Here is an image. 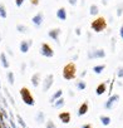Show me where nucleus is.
<instances>
[{
    "mask_svg": "<svg viewBox=\"0 0 123 128\" xmlns=\"http://www.w3.org/2000/svg\"><path fill=\"white\" fill-rule=\"evenodd\" d=\"M0 16H2L3 19H5L8 15H6V12H5V6L3 4H0Z\"/></svg>",
    "mask_w": 123,
    "mask_h": 128,
    "instance_id": "nucleus-24",
    "label": "nucleus"
},
{
    "mask_svg": "<svg viewBox=\"0 0 123 128\" xmlns=\"http://www.w3.org/2000/svg\"><path fill=\"white\" fill-rule=\"evenodd\" d=\"M87 112H88V103L84 102V103L79 107V109H78V116H84Z\"/></svg>",
    "mask_w": 123,
    "mask_h": 128,
    "instance_id": "nucleus-15",
    "label": "nucleus"
},
{
    "mask_svg": "<svg viewBox=\"0 0 123 128\" xmlns=\"http://www.w3.org/2000/svg\"><path fill=\"white\" fill-rule=\"evenodd\" d=\"M119 35H120V38L123 39V25L120 26V29H119Z\"/></svg>",
    "mask_w": 123,
    "mask_h": 128,
    "instance_id": "nucleus-35",
    "label": "nucleus"
},
{
    "mask_svg": "<svg viewBox=\"0 0 123 128\" xmlns=\"http://www.w3.org/2000/svg\"><path fill=\"white\" fill-rule=\"evenodd\" d=\"M10 128H12V127H10Z\"/></svg>",
    "mask_w": 123,
    "mask_h": 128,
    "instance_id": "nucleus-44",
    "label": "nucleus"
},
{
    "mask_svg": "<svg viewBox=\"0 0 123 128\" xmlns=\"http://www.w3.org/2000/svg\"><path fill=\"white\" fill-rule=\"evenodd\" d=\"M118 99H119V96H118V94L110 96V97L108 98V100L106 102L104 108H106V109H112V108H113V104H114L116 102H118Z\"/></svg>",
    "mask_w": 123,
    "mask_h": 128,
    "instance_id": "nucleus-7",
    "label": "nucleus"
},
{
    "mask_svg": "<svg viewBox=\"0 0 123 128\" xmlns=\"http://www.w3.org/2000/svg\"><path fill=\"white\" fill-rule=\"evenodd\" d=\"M16 29H18V32H20V33H25V32H26V26L20 25V24L16 25Z\"/></svg>",
    "mask_w": 123,
    "mask_h": 128,
    "instance_id": "nucleus-28",
    "label": "nucleus"
},
{
    "mask_svg": "<svg viewBox=\"0 0 123 128\" xmlns=\"http://www.w3.org/2000/svg\"><path fill=\"white\" fill-rule=\"evenodd\" d=\"M20 96H22V99H23V102L25 103V104H28V106H34V98H33V96H32V93L29 92V89L28 88H22L20 89Z\"/></svg>",
    "mask_w": 123,
    "mask_h": 128,
    "instance_id": "nucleus-2",
    "label": "nucleus"
},
{
    "mask_svg": "<svg viewBox=\"0 0 123 128\" xmlns=\"http://www.w3.org/2000/svg\"><path fill=\"white\" fill-rule=\"evenodd\" d=\"M86 87H87V84H86V82H83V80H79V82L77 83V89H78V90H84Z\"/></svg>",
    "mask_w": 123,
    "mask_h": 128,
    "instance_id": "nucleus-21",
    "label": "nucleus"
},
{
    "mask_svg": "<svg viewBox=\"0 0 123 128\" xmlns=\"http://www.w3.org/2000/svg\"><path fill=\"white\" fill-rule=\"evenodd\" d=\"M117 77H118V78H123V67L118 68V70H117Z\"/></svg>",
    "mask_w": 123,
    "mask_h": 128,
    "instance_id": "nucleus-30",
    "label": "nucleus"
},
{
    "mask_svg": "<svg viewBox=\"0 0 123 128\" xmlns=\"http://www.w3.org/2000/svg\"><path fill=\"white\" fill-rule=\"evenodd\" d=\"M56 16L59 20H66L67 19V13H66V9L64 8H60L56 10Z\"/></svg>",
    "mask_w": 123,
    "mask_h": 128,
    "instance_id": "nucleus-12",
    "label": "nucleus"
},
{
    "mask_svg": "<svg viewBox=\"0 0 123 128\" xmlns=\"http://www.w3.org/2000/svg\"><path fill=\"white\" fill-rule=\"evenodd\" d=\"M16 120H18V123L20 124V127H22V128H26V124H25L24 119H23L20 116H16Z\"/></svg>",
    "mask_w": 123,
    "mask_h": 128,
    "instance_id": "nucleus-25",
    "label": "nucleus"
},
{
    "mask_svg": "<svg viewBox=\"0 0 123 128\" xmlns=\"http://www.w3.org/2000/svg\"><path fill=\"white\" fill-rule=\"evenodd\" d=\"M23 3H24V0H15V4H16L18 8H20L23 5Z\"/></svg>",
    "mask_w": 123,
    "mask_h": 128,
    "instance_id": "nucleus-31",
    "label": "nucleus"
},
{
    "mask_svg": "<svg viewBox=\"0 0 123 128\" xmlns=\"http://www.w3.org/2000/svg\"><path fill=\"white\" fill-rule=\"evenodd\" d=\"M32 22H33V24H34V25H36V26L42 25V23H43V14H42V13H38L36 15H34V16H33Z\"/></svg>",
    "mask_w": 123,
    "mask_h": 128,
    "instance_id": "nucleus-10",
    "label": "nucleus"
},
{
    "mask_svg": "<svg viewBox=\"0 0 123 128\" xmlns=\"http://www.w3.org/2000/svg\"><path fill=\"white\" fill-rule=\"evenodd\" d=\"M77 2H78V0H68V3H69L70 5H76Z\"/></svg>",
    "mask_w": 123,
    "mask_h": 128,
    "instance_id": "nucleus-33",
    "label": "nucleus"
},
{
    "mask_svg": "<svg viewBox=\"0 0 123 128\" xmlns=\"http://www.w3.org/2000/svg\"><path fill=\"white\" fill-rule=\"evenodd\" d=\"M59 119L63 122V123H69L70 122V113L69 112H62L60 114H59Z\"/></svg>",
    "mask_w": 123,
    "mask_h": 128,
    "instance_id": "nucleus-9",
    "label": "nucleus"
},
{
    "mask_svg": "<svg viewBox=\"0 0 123 128\" xmlns=\"http://www.w3.org/2000/svg\"><path fill=\"white\" fill-rule=\"evenodd\" d=\"M59 34H60V29H59V28L53 29V30H49V33H48V35H49L53 40H55L56 43H59Z\"/></svg>",
    "mask_w": 123,
    "mask_h": 128,
    "instance_id": "nucleus-8",
    "label": "nucleus"
},
{
    "mask_svg": "<svg viewBox=\"0 0 123 128\" xmlns=\"http://www.w3.org/2000/svg\"><path fill=\"white\" fill-rule=\"evenodd\" d=\"M122 13H123V6H120V8H118V12H117V15H118V16H120V15H122Z\"/></svg>",
    "mask_w": 123,
    "mask_h": 128,
    "instance_id": "nucleus-32",
    "label": "nucleus"
},
{
    "mask_svg": "<svg viewBox=\"0 0 123 128\" xmlns=\"http://www.w3.org/2000/svg\"><path fill=\"white\" fill-rule=\"evenodd\" d=\"M32 2H33V4H34V5H36V4H38V0H32Z\"/></svg>",
    "mask_w": 123,
    "mask_h": 128,
    "instance_id": "nucleus-39",
    "label": "nucleus"
},
{
    "mask_svg": "<svg viewBox=\"0 0 123 128\" xmlns=\"http://www.w3.org/2000/svg\"><path fill=\"white\" fill-rule=\"evenodd\" d=\"M103 4H104V5L107 4V0H103Z\"/></svg>",
    "mask_w": 123,
    "mask_h": 128,
    "instance_id": "nucleus-40",
    "label": "nucleus"
},
{
    "mask_svg": "<svg viewBox=\"0 0 123 128\" xmlns=\"http://www.w3.org/2000/svg\"><path fill=\"white\" fill-rule=\"evenodd\" d=\"M104 92H106V83H100V84L97 87L96 93H97V96H102Z\"/></svg>",
    "mask_w": 123,
    "mask_h": 128,
    "instance_id": "nucleus-17",
    "label": "nucleus"
},
{
    "mask_svg": "<svg viewBox=\"0 0 123 128\" xmlns=\"http://www.w3.org/2000/svg\"><path fill=\"white\" fill-rule=\"evenodd\" d=\"M99 119H100V122H102L103 126H109V124H110V118L107 117V116H100Z\"/></svg>",
    "mask_w": 123,
    "mask_h": 128,
    "instance_id": "nucleus-20",
    "label": "nucleus"
},
{
    "mask_svg": "<svg viewBox=\"0 0 123 128\" xmlns=\"http://www.w3.org/2000/svg\"><path fill=\"white\" fill-rule=\"evenodd\" d=\"M36 122H38L39 124L44 122V113H43V112H38V113H36Z\"/></svg>",
    "mask_w": 123,
    "mask_h": 128,
    "instance_id": "nucleus-22",
    "label": "nucleus"
},
{
    "mask_svg": "<svg viewBox=\"0 0 123 128\" xmlns=\"http://www.w3.org/2000/svg\"><path fill=\"white\" fill-rule=\"evenodd\" d=\"M46 128H56L55 123L50 119V120H46Z\"/></svg>",
    "mask_w": 123,
    "mask_h": 128,
    "instance_id": "nucleus-29",
    "label": "nucleus"
},
{
    "mask_svg": "<svg viewBox=\"0 0 123 128\" xmlns=\"http://www.w3.org/2000/svg\"><path fill=\"white\" fill-rule=\"evenodd\" d=\"M104 68H106L104 64H102V66H96V67H93V72H94L96 74H100V73L104 70Z\"/></svg>",
    "mask_w": 123,
    "mask_h": 128,
    "instance_id": "nucleus-19",
    "label": "nucleus"
},
{
    "mask_svg": "<svg viewBox=\"0 0 123 128\" xmlns=\"http://www.w3.org/2000/svg\"><path fill=\"white\" fill-rule=\"evenodd\" d=\"M64 103H66V102H64V99L60 97L58 100H55V102H54V107H55L56 109H59V108H62V107L64 106Z\"/></svg>",
    "mask_w": 123,
    "mask_h": 128,
    "instance_id": "nucleus-18",
    "label": "nucleus"
},
{
    "mask_svg": "<svg viewBox=\"0 0 123 128\" xmlns=\"http://www.w3.org/2000/svg\"><path fill=\"white\" fill-rule=\"evenodd\" d=\"M4 116H3V113L0 112V128H6V126H5V122H4Z\"/></svg>",
    "mask_w": 123,
    "mask_h": 128,
    "instance_id": "nucleus-27",
    "label": "nucleus"
},
{
    "mask_svg": "<svg viewBox=\"0 0 123 128\" xmlns=\"http://www.w3.org/2000/svg\"><path fill=\"white\" fill-rule=\"evenodd\" d=\"M26 128H28V127H26Z\"/></svg>",
    "mask_w": 123,
    "mask_h": 128,
    "instance_id": "nucleus-43",
    "label": "nucleus"
},
{
    "mask_svg": "<svg viewBox=\"0 0 123 128\" xmlns=\"http://www.w3.org/2000/svg\"><path fill=\"white\" fill-rule=\"evenodd\" d=\"M39 83H40V73H35L32 77V84H33V87L36 88L39 86Z\"/></svg>",
    "mask_w": 123,
    "mask_h": 128,
    "instance_id": "nucleus-14",
    "label": "nucleus"
},
{
    "mask_svg": "<svg viewBox=\"0 0 123 128\" xmlns=\"http://www.w3.org/2000/svg\"><path fill=\"white\" fill-rule=\"evenodd\" d=\"M63 77L67 80H70L76 77V66L73 63H69L63 68Z\"/></svg>",
    "mask_w": 123,
    "mask_h": 128,
    "instance_id": "nucleus-1",
    "label": "nucleus"
},
{
    "mask_svg": "<svg viewBox=\"0 0 123 128\" xmlns=\"http://www.w3.org/2000/svg\"><path fill=\"white\" fill-rule=\"evenodd\" d=\"M82 128H92V126H90V124H84Z\"/></svg>",
    "mask_w": 123,
    "mask_h": 128,
    "instance_id": "nucleus-38",
    "label": "nucleus"
},
{
    "mask_svg": "<svg viewBox=\"0 0 123 128\" xmlns=\"http://www.w3.org/2000/svg\"><path fill=\"white\" fill-rule=\"evenodd\" d=\"M8 82L10 84H14V73L13 72H8Z\"/></svg>",
    "mask_w": 123,
    "mask_h": 128,
    "instance_id": "nucleus-26",
    "label": "nucleus"
},
{
    "mask_svg": "<svg viewBox=\"0 0 123 128\" xmlns=\"http://www.w3.org/2000/svg\"><path fill=\"white\" fill-rule=\"evenodd\" d=\"M10 126H12V128H18V127L15 126V123H14V120H13V118H12V120H10Z\"/></svg>",
    "mask_w": 123,
    "mask_h": 128,
    "instance_id": "nucleus-34",
    "label": "nucleus"
},
{
    "mask_svg": "<svg viewBox=\"0 0 123 128\" xmlns=\"http://www.w3.org/2000/svg\"><path fill=\"white\" fill-rule=\"evenodd\" d=\"M0 42H2V35H0Z\"/></svg>",
    "mask_w": 123,
    "mask_h": 128,
    "instance_id": "nucleus-41",
    "label": "nucleus"
},
{
    "mask_svg": "<svg viewBox=\"0 0 123 128\" xmlns=\"http://www.w3.org/2000/svg\"><path fill=\"white\" fill-rule=\"evenodd\" d=\"M106 56V52L103 49H97V50H93V52H89L88 53V58L89 59H96V58H104Z\"/></svg>",
    "mask_w": 123,
    "mask_h": 128,
    "instance_id": "nucleus-6",
    "label": "nucleus"
},
{
    "mask_svg": "<svg viewBox=\"0 0 123 128\" xmlns=\"http://www.w3.org/2000/svg\"><path fill=\"white\" fill-rule=\"evenodd\" d=\"M53 82H54V76L53 74H48L45 77V79L43 80V92H48L49 88L53 86Z\"/></svg>",
    "mask_w": 123,
    "mask_h": 128,
    "instance_id": "nucleus-4",
    "label": "nucleus"
},
{
    "mask_svg": "<svg viewBox=\"0 0 123 128\" xmlns=\"http://www.w3.org/2000/svg\"><path fill=\"white\" fill-rule=\"evenodd\" d=\"M0 88H2V83H0Z\"/></svg>",
    "mask_w": 123,
    "mask_h": 128,
    "instance_id": "nucleus-42",
    "label": "nucleus"
},
{
    "mask_svg": "<svg viewBox=\"0 0 123 128\" xmlns=\"http://www.w3.org/2000/svg\"><path fill=\"white\" fill-rule=\"evenodd\" d=\"M76 34H77V35H80V29H79V28L76 29Z\"/></svg>",
    "mask_w": 123,
    "mask_h": 128,
    "instance_id": "nucleus-36",
    "label": "nucleus"
},
{
    "mask_svg": "<svg viewBox=\"0 0 123 128\" xmlns=\"http://www.w3.org/2000/svg\"><path fill=\"white\" fill-rule=\"evenodd\" d=\"M90 26H92V29H93L96 33H100V32H103V30L106 29V26H107L106 19H104V18H98V19L93 20V23H92Z\"/></svg>",
    "mask_w": 123,
    "mask_h": 128,
    "instance_id": "nucleus-3",
    "label": "nucleus"
},
{
    "mask_svg": "<svg viewBox=\"0 0 123 128\" xmlns=\"http://www.w3.org/2000/svg\"><path fill=\"white\" fill-rule=\"evenodd\" d=\"M2 113H3V116H4L5 118H8V114H6V112H5L4 109H2Z\"/></svg>",
    "mask_w": 123,
    "mask_h": 128,
    "instance_id": "nucleus-37",
    "label": "nucleus"
},
{
    "mask_svg": "<svg viewBox=\"0 0 123 128\" xmlns=\"http://www.w3.org/2000/svg\"><path fill=\"white\" fill-rule=\"evenodd\" d=\"M0 60H2V64H3L4 68H9V62H8V58H6L5 53L0 54Z\"/></svg>",
    "mask_w": 123,
    "mask_h": 128,
    "instance_id": "nucleus-16",
    "label": "nucleus"
},
{
    "mask_svg": "<svg viewBox=\"0 0 123 128\" xmlns=\"http://www.w3.org/2000/svg\"><path fill=\"white\" fill-rule=\"evenodd\" d=\"M98 6L97 5H90V9H89V13H90V15H97L98 14Z\"/></svg>",
    "mask_w": 123,
    "mask_h": 128,
    "instance_id": "nucleus-23",
    "label": "nucleus"
},
{
    "mask_svg": "<svg viewBox=\"0 0 123 128\" xmlns=\"http://www.w3.org/2000/svg\"><path fill=\"white\" fill-rule=\"evenodd\" d=\"M32 44H33V43H32V40H29V42L23 40V42L20 43V52H22V53H28L29 46H30Z\"/></svg>",
    "mask_w": 123,
    "mask_h": 128,
    "instance_id": "nucleus-11",
    "label": "nucleus"
},
{
    "mask_svg": "<svg viewBox=\"0 0 123 128\" xmlns=\"http://www.w3.org/2000/svg\"><path fill=\"white\" fill-rule=\"evenodd\" d=\"M40 53H42V55H44V56H46V58H52V56L54 55L53 49H52L48 44H45V43L42 45V48H40Z\"/></svg>",
    "mask_w": 123,
    "mask_h": 128,
    "instance_id": "nucleus-5",
    "label": "nucleus"
},
{
    "mask_svg": "<svg viewBox=\"0 0 123 128\" xmlns=\"http://www.w3.org/2000/svg\"><path fill=\"white\" fill-rule=\"evenodd\" d=\"M62 94H63V90H62V89H58V90H56V92H55V93H54L52 97H50L49 102H50V103H54L55 100H58V99L62 97Z\"/></svg>",
    "mask_w": 123,
    "mask_h": 128,
    "instance_id": "nucleus-13",
    "label": "nucleus"
}]
</instances>
